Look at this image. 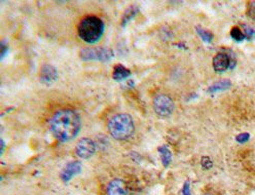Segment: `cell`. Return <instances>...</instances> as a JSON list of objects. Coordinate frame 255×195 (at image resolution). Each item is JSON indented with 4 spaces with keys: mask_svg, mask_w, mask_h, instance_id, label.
Wrapping results in <instances>:
<instances>
[{
    "mask_svg": "<svg viewBox=\"0 0 255 195\" xmlns=\"http://www.w3.org/2000/svg\"><path fill=\"white\" fill-rule=\"evenodd\" d=\"M82 120L77 113L70 109L57 111L50 120L53 136L60 142H69L81 132Z\"/></svg>",
    "mask_w": 255,
    "mask_h": 195,
    "instance_id": "cell-1",
    "label": "cell"
},
{
    "mask_svg": "<svg viewBox=\"0 0 255 195\" xmlns=\"http://www.w3.org/2000/svg\"><path fill=\"white\" fill-rule=\"evenodd\" d=\"M104 23L98 17L88 15L78 24V35L87 43L98 42L104 33Z\"/></svg>",
    "mask_w": 255,
    "mask_h": 195,
    "instance_id": "cell-2",
    "label": "cell"
},
{
    "mask_svg": "<svg viewBox=\"0 0 255 195\" xmlns=\"http://www.w3.org/2000/svg\"><path fill=\"white\" fill-rule=\"evenodd\" d=\"M108 131L116 140L124 141L130 139L135 132V124L129 114H118L111 117L108 122Z\"/></svg>",
    "mask_w": 255,
    "mask_h": 195,
    "instance_id": "cell-3",
    "label": "cell"
},
{
    "mask_svg": "<svg viewBox=\"0 0 255 195\" xmlns=\"http://www.w3.org/2000/svg\"><path fill=\"white\" fill-rule=\"evenodd\" d=\"M153 110L157 115L162 117L170 116L174 111V102L167 95H158L153 100Z\"/></svg>",
    "mask_w": 255,
    "mask_h": 195,
    "instance_id": "cell-4",
    "label": "cell"
},
{
    "mask_svg": "<svg viewBox=\"0 0 255 195\" xmlns=\"http://www.w3.org/2000/svg\"><path fill=\"white\" fill-rule=\"evenodd\" d=\"M114 57L113 51L103 47L85 48L81 51V59L84 61H101L106 62Z\"/></svg>",
    "mask_w": 255,
    "mask_h": 195,
    "instance_id": "cell-5",
    "label": "cell"
},
{
    "mask_svg": "<svg viewBox=\"0 0 255 195\" xmlns=\"http://www.w3.org/2000/svg\"><path fill=\"white\" fill-rule=\"evenodd\" d=\"M96 152V144L89 138L79 140L75 146V154L82 159H89Z\"/></svg>",
    "mask_w": 255,
    "mask_h": 195,
    "instance_id": "cell-6",
    "label": "cell"
},
{
    "mask_svg": "<svg viewBox=\"0 0 255 195\" xmlns=\"http://www.w3.org/2000/svg\"><path fill=\"white\" fill-rule=\"evenodd\" d=\"M83 170V166L79 161H71L69 164L64 168L61 174V178L64 182H68L70 181L73 176H76L78 174H81Z\"/></svg>",
    "mask_w": 255,
    "mask_h": 195,
    "instance_id": "cell-7",
    "label": "cell"
},
{
    "mask_svg": "<svg viewBox=\"0 0 255 195\" xmlns=\"http://www.w3.org/2000/svg\"><path fill=\"white\" fill-rule=\"evenodd\" d=\"M40 81L44 85H52L58 78V72L52 65H43L40 69Z\"/></svg>",
    "mask_w": 255,
    "mask_h": 195,
    "instance_id": "cell-8",
    "label": "cell"
},
{
    "mask_svg": "<svg viewBox=\"0 0 255 195\" xmlns=\"http://www.w3.org/2000/svg\"><path fill=\"white\" fill-rule=\"evenodd\" d=\"M231 66V59L225 53L217 54L213 59V68L216 72H226Z\"/></svg>",
    "mask_w": 255,
    "mask_h": 195,
    "instance_id": "cell-9",
    "label": "cell"
},
{
    "mask_svg": "<svg viewBox=\"0 0 255 195\" xmlns=\"http://www.w3.org/2000/svg\"><path fill=\"white\" fill-rule=\"evenodd\" d=\"M126 184L121 179H115L107 186L108 195H127Z\"/></svg>",
    "mask_w": 255,
    "mask_h": 195,
    "instance_id": "cell-10",
    "label": "cell"
},
{
    "mask_svg": "<svg viewBox=\"0 0 255 195\" xmlns=\"http://www.w3.org/2000/svg\"><path fill=\"white\" fill-rule=\"evenodd\" d=\"M131 75V72L129 69H127L126 67L122 66V65H118V66L115 67L114 69V74H113V77L115 80H123V79H126L127 77H129Z\"/></svg>",
    "mask_w": 255,
    "mask_h": 195,
    "instance_id": "cell-11",
    "label": "cell"
},
{
    "mask_svg": "<svg viewBox=\"0 0 255 195\" xmlns=\"http://www.w3.org/2000/svg\"><path fill=\"white\" fill-rule=\"evenodd\" d=\"M231 86H232V83L229 79H223V80H220V81H218V83L212 85L208 89V93L214 94V93H217V92L225 91V90H228L229 88H231Z\"/></svg>",
    "mask_w": 255,
    "mask_h": 195,
    "instance_id": "cell-12",
    "label": "cell"
},
{
    "mask_svg": "<svg viewBox=\"0 0 255 195\" xmlns=\"http://www.w3.org/2000/svg\"><path fill=\"white\" fill-rule=\"evenodd\" d=\"M158 152H159V155H161V159L163 161V165L164 167H168L170 165V162L172 160V153L171 151L169 150V148L167 147V146H162V147L158 148Z\"/></svg>",
    "mask_w": 255,
    "mask_h": 195,
    "instance_id": "cell-13",
    "label": "cell"
},
{
    "mask_svg": "<svg viewBox=\"0 0 255 195\" xmlns=\"http://www.w3.org/2000/svg\"><path fill=\"white\" fill-rule=\"evenodd\" d=\"M137 12H138V8H137V6H135V5H132V6H130L129 8H128V9L125 11L124 15H123L122 26L125 27L128 22H129L131 19H133V18L135 17Z\"/></svg>",
    "mask_w": 255,
    "mask_h": 195,
    "instance_id": "cell-14",
    "label": "cell"
},
{
    "mask_svg": "<svg viewBox=\"0 0 255 195\" xmlns=\"http://www.w3.org/2000/svg\"><path fill=\"white\" fill-rule=\"evenodd\" d=\"M197 32L198 34L201 36V38L207 42V43H210L212 40H213V34L211 33L210 31L208 30H205V29H202L201 27H197Z\"/></svg>",
    "mask_w": 255,
    "mask_h": 195,
    "instance_id": "cell-15",
    "label": "cell"
},
{
    "mask_svg": "<svg viewBox=\"0 0 255 195\" xmlns=\"http://www.w3.org/2000/svg\"><path fill=\"white\" fill-rule=\"evenodd\" d=\"M231 36L236 40V41H242L246 35L243 33V31L239 28V27H234L231 30Z\"/></svg>",
    "mask_w": 255,
    "mask_h": 195,
    "instance_id": "cell-16",
    "label": "cell"
},
{
    "mask_svg": "<svg viewBox=\"0 0 255 195\" xmlns=\"http://www.w3.org/2000/svg\"><path fill=\"white\" fill-rule=\"evenodd\" d=\"M212 166H213V164H212V161L210 160L209 157H203L202 158V167L204 169L209 170V169L212 168Z\"/></svg>",
    "mask_w": 255,
    "mask_h": 195,
    "instance_id": "cell-17",
    "label": "cell"
},
{
    "mask_svg": "<svg viewBox=\"0 0 255 195\" xmlns=\"http://www.w3.org/2000/svg\"><path fill=\"white\" fill-rule=\"evenodd\" d=\"M249 138H250V135H249V134L243 133V134H240V135L237 136L236 141H237L238 143L243 144V143H246V142L249 140Z\"/></svg>",
    "mask_w": 255,
    "mask_h": 195,
    "instance_id": "cell-18",
    "label": "cell"
},
{
    "mask_svg": "<svg viewBox=\"0 0 255 195\" xmlns=\"http://www.w3.org/2000/svg\"><path fill=\"white\" fill-rule=\"evenodd\" d=\"M248 15L252 19L255 20V1H251L248 6Z\"/></svg>",
    "mask_w": 255,
    "mask_h": 195,
    "instance_id": "cell-19",
    "label": "cell"
},
{
    "mask_svg": "<svg viewBox=\"0 0 255 195\" xmlns=\"http://www.w3.org/2000/svg\"><path fill=\"white\" fill-rule=\"evenodd\" d=\"M0 47H1V59H3L4 56L6 55V52H7V50H8V46L6 45L5 41L3 40V41L1 42V44H0Z\"/></svg>",
    "mask_w": 255,
    "mask_h": 195,
    "instance_id": "cell-20",
    "label": "cell"
},
{
    "mask_svg": "<svg viewBox=\"0 0 255 195\" xmlns=\"http://www.w3.org/2000/svg\"><path fill=\"white\" fill-rule=\"evenodd\" d=\"M183 193L184 195H190V190H189V183L186 182L184 187H183Z\"/></svg>",
    "mask_w": 255,
    "mask_h": 195,
    "instance_id": "cell-21",
    "label": "cell"
},
{
    "mask_svg": "<svg viewBox=\"0 0 255 195\" xmlns=\"http://www.w3.org/2000/svg\"><path fill=\"white\" fill-rule=\"evenodd\" d=\"M4 147H5L4 141H3V140H1V153H3V151H4Z\"/></svg>",
    "mask_w": 255,
    "mask_h": 195,
    "instance_id": "cell-22",
    "label": "cell"
},
{
    "mask_svg": "<svg viewBox=\"0 0 255 195\" xmlns=\"http://www.w3.org/2000/svg\"><path fill=\"white\" fill-rule=\"evenodd\" d=\"M205 195H211V194H205Z\"/></svg>",
    "mask_w": 255,
    "mask_h": 195,
    "instance_id": "cell-23",
    "label": "cell"
}]
</instances>
